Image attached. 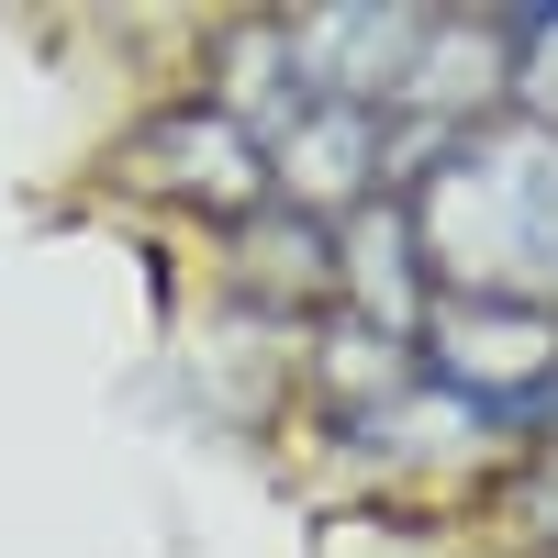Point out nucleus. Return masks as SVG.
Here are the masks:
<instances>
[{
    "instance_id": "f257e3e1",
    "label": "nucleus",
    "mask_w": 558,
    "mask_h": 558,
    "mask_svg": "<svg viewBox=\"0 0 558 558\" xmlns=\"http://www.w3.org/2000/svg\"><path fill=\"white\" fill-rule=\"evenodd\" d=\"M436 302H558V134L481 123L402 191Z\"/></svg>"
},
{
    "instance_id": "f03ea898",
    "label": "nucleus",
    "mask_w": 558,
    "mask_h": 558,
    "mask_svg": "<svg viewBox=\"0 0 558 558\" xmlns=\"http://www.w3.org/2000/svg\"><path fill=\"white\" fill-rule=\"evenodd\" d=\"M436 391L470 402L481 425H547L558 413V313L547 302H436L425 336Z\"/></svg>"
},
{
    "instance_id": "7ed1b4c3",
    "label": "nucleus",
    "mask_w": 558,
    "mask_h": 558,
    "mask_svg": "<svg viewBox=\"0 0 558 558\" xmlns=\"http://www.w3.org/2000/svg\"><path fill=\"white\" fill-rule=\"evenodd\" d=\"M268 202H291L313 223H347L368 202H391V112L357 101H302L268 134Z\"/></svg>"
},
{
    "instance_id": "20e7f679",
    "label": "nucleus",
    "mask_w": 558,
    "mask_h": 558,
    "mask_svg": "<svg viewBox=\"0 0 558 558\" xmlns=\"http://www.w3.org/2000/svg\"><path fill=\"white\" fill-rule=\"evenodd\" d=\"M123 168L146 179V191H168V202L213 213V223H246V213H268V146H257L246 123H223L213 101H179V112H157V123L123 146Z\"/></svg>"
},
{
    "instance_id": "39448f33",
    "label": "nucleus",
    "mask_w": 558,
    "mask_h": 558,
    "mask_svg": "<svg viewBox=\"0 0 558 558\" xmlns=\"http://www.w3.org/2000/svg\"><path fill=\"white\" fill-rule=\"evenodd\" d=\"M391 112L436 123V134L502 123L514 112V34H502V12H425V45H413Z\"/></svg>"
},
{
    "instance_id": "423d86ee",
    "label": "nucleus",
    "mask_w": 558,
    "mask_h": 558,
    "mask_svg": "<svg viewBox=\"0 0 558 558\" xmlns=\"http://www.w3.org/2000/svg\"><path fill=\"white\" fill-rule=\"evenodd\" d=\"M291 68L313 101H357V112H391L402 101V68L425 45V12H291Z\"/></svg>"
},
{
    "instance_id": "0eeeda50",
    "label": "nucleus",
    "mask_w": 558,
    "mask_h": 558,
    "mask_svg": "<svg viewBox=\"0 0 558 558\" xmlns=\"http://www.w3.org/2000/svg\"><path fill=\"white\" fill-rule=\"evenodd\" d=\"M336 302H347V324H368V336H391V347L425 336L436 279H425V246H413L402 202H368V213L336 223Z\"/></svg>"
},
{
    "instance_id": "6e6552de",
    "label": "nucleus",
    "mask_w": 558,
    "mask_h": 558,
    "mask_svg": "<svg viewBox=\"0 0 558 558\" xmlns=\"http://www.w3.org/2000/svg\"><path fill=\"white\" fill-rule=\"evenodd\" d=\"M202 101H213L223 123H246L257 146H268V134L313 101L302 68H291V34H279V23H235V34L213 45V89H202Z\"/></svg>"
},
{
    "instance_id": "1a4fd4ad",
    "label": "nucleus",
    "mask_w": 558,
    "mask_h": 558,
    "mask_svg": "<svg viewBox=\"0 0 558 558\" xmlns=\"http://www.w3.org/2000/svg\"><path fill=\"white\" fill-rule=\"evenodd\" d=\"M235 235H246V279H257L268 302H336V223L268 202V213L235 223Z\"/></svg>"
},
{
    "instance_id": "9d476101",
    "label": "nucleus",
    "mask_w": 558,
    "mask_h": 558,
    "mask_svg": "<svg viewBox=\"0 0 558 558\" xmlns=\"http://www.w3.org/2000/svg\"><path fill=\"white\" fill-rule=\"evenodd\" d=\"M502 34H514V123L558 134V0H536V12H502Z\"/></svg>"
},
{
    "instance_id": "9b49d317",
    "label": "nucleus",
    "mask_w": 558,
    "mask_h": 558,
    "mask_svg": "<svg viewBox=\"0 0 558 558\" xmlns=\"http://www.w3.org/2000/svg\"><path fill=\"white\" fill-rule=\"evenodd\" d=\"M514 525H525V536H547V547H558V436H547V447H536V470H525V481H514Z\"/></svg>"
},
{
    "instance_id": "f8f14e48",
    "label": "nucleus",
    "mask_w": 558,
    "mask_h": 558,
    "mask_svg": "<svg viewBox=\"0 0 558 558\" xmlns=\"http://www.w3.org/2000/svg\"><path fill=\"white\" fill-rule=\"evenodd\" d=\"M547 436H558V413H547Z\"/></svg>"
},
{
    "instance_id": "ddd939ff",
    "label": "nucleus",
    "mask_w": 558,
    "mask_h": 558,
    "mask_svg": "<svg viewBox=\"0 0 558 558\" xmlns=\"http://www.w3.org/2000/svg\"><path fill=\"white\" fill-rule=\"evenodd\" d=\"M547 313H558V302H547Z\"/></svg>"
}]
</instances>
